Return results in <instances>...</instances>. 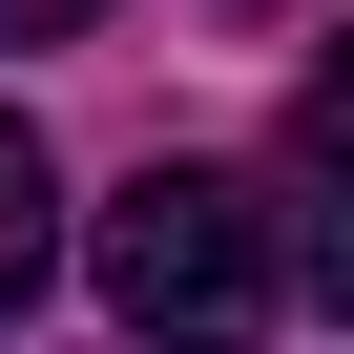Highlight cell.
Here are the masks:
<instances>
[{"mask_svg":"<svg viewBox=\"0 0 354 354\" xmlns=\"http://www.w3.org/2000/svg\"><path fill=\"white\" fill-rule=\"evenodd\" d=\"M104 313H125V354H271V313H292L271 188H230V167H146V188L104 209Z\"/></svg>","mask_w":354,"mask_h":354,"instance_id":"cell-1","label":"cell"},{"mask_svg":"<svg viewBox=\"0 0 354 354\" xmlns=\"http://www.w3.org/2000/svg\"><path fill=\"white\" fill-rule=\"evenodd\" d=\"M104 21V0H0V42H84Z\"/></svg>","mask_w":354,"mask_h":354,"instance_id":"cell-3","label":"cell"},{"mask_svg":"<svg viewBox=\"0 0 354 354\" xmlns=\"http://www.w3.org/2000/svg\"><path fill=\"white\" fill-rule=\"evenodd\" d=\"M42 250H63V188H42V125L0 104V313L42 292Z\"/></svg>","mask_w":354,"mask_h":354,"instance_id":"cell-2","label":"cell"}]
</instances>
